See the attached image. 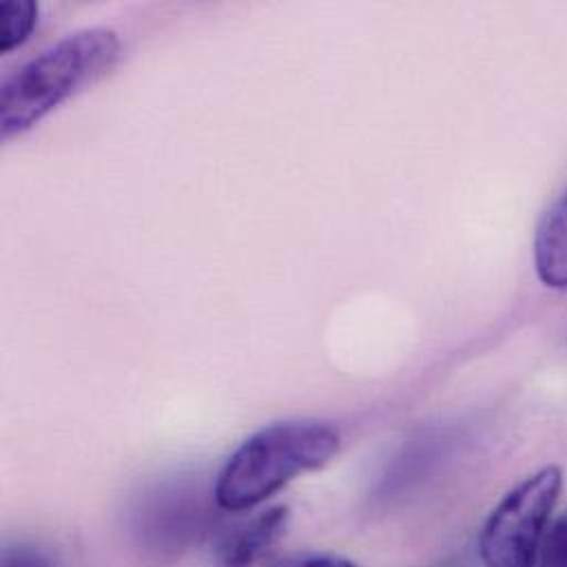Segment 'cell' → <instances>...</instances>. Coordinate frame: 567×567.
Returning <instances> with one entry per match:
<instances>
[{"instance_id":"obj_5","label":"cell","mask_w":567,"mask_h":567,"mask_svg":"<svg viewBox=\"0 0 567 567\" xmlns=\"http://www.w3.org/2000/svg\"><path fill=\"white\" fill-rule=\"evenodd\" d=\"M533 261L542 284L550 289H567V188L537 226Z\"/></svg>"},{"instance_id":"obj_8","label":"cell","mask_w":567,"mask_h":567,"mask_svg":"<svg viewBox=\"0 0 567 567\" xmlns=\"http://www.w3.org/2000/svg\"><path fill=\"white\" fill-rule=\"evenodd\" d=\"M275 567H360L351 559L338 557V555H300L285 559Z\"/></svg>"},{"instance_id":"obj_6","label":"cell","mask_w":567,"mask_h":567,"mask_svg":"<svg viewBox=\"0 0 567 567\" xmlns=\"http://www.w3.org/2000/svg\"><path fill=\"white\" fill-rule=\"evenodd\" d=\"M38 20V4L33 0H2L0 2V49L9 51L27 40Z\"/></svg>"},{"instance_id":"obj_4","label":"cell","mask_w":567,"mask_h":567,"mask_svg":"<svg viewBox=\"0 0 567 567\" xmlns=\"http://www.w3.org/2000/svg\"><path fill=\"white\" fill-rule=\"evenodd\" d=\"M289 522V508L275 506L268 508L252 519L239 522L228 528L217 546L215 559L219 567H252L261 557L268 555L270 548L279 544Z\"/></svg>"},{"instance_id":"obj_2","label":"cell","mask_w":567,"mask_h":567,"mask_svg":"<svg viewBox=\"0 0 567 567\" xmlns=\"http://www.w3.org/2000/svg\"><path fill=\"white\" fill-rule=\"evenodd\" d=\"M120 55V38L109 27L64 35L11 73L0 93L4 140L31 128L75 89L104 73Z\"/></svg>"},{"instance_id":"obj_3","label":"cell","mask_w":567,"mask_h":567,"mask_svg":"<svg viewBox=\"0 0 567 567\" xmlns=\"http://www.w3.org/2000/svg\"><path fill=\"white\" fill-rule=\"evenodd\" d=\"M564 491V471L546 466L517 484L488 515L480 533L486 567H537L544 537Z\"/></svg>"},{"instance_id":"obj_7","label":"cell","mask_w":567,"mask_h":567,"mask_svg":"<svg viewBox=\"0 0 567 567\" xmlns=\"http://www.w3.org/2000/svg\"><path fill=\"white\" fill-rule=\"evenodd\" d=\"M537 567H567V513L550 524Z\"/></svg>"},{"instance_id":"obj_9","label":"cell","mask_w":567,"mask_h":567,"mask_svg":"<svg viewBox=\"0 0 567 567\" xmlns=\"http://www.w3.org/2000/svg\"><path fill=\"white\" fill-rule=\"evenodd\" d=\"M2 567H53V564L38 550L33 548H16V550H7Z\"/></svg>"},{"instance_id":"obj_1","label":"cell","mask_w":567,"mask_h":567,"mask_svg":"<svg viewBox=\"0 0 567 567\" xmlns=\"http://www.w3.org/2000/svg\"><path fill=\"white\" fill-rule=\"evenodd\" d=\"M340 451L333 424L311 417L275 422L250 435L217 477L215 499L228 513L252 511L298 475L327 466Z\"/></svg>"}]
</instances>
